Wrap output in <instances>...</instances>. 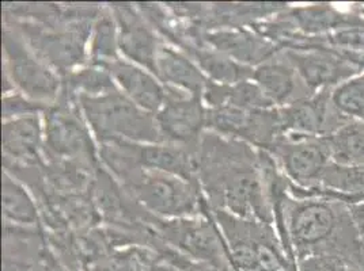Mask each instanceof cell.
Segmentation results:
<instances>
[{"label": "cell", "instance_id": "1", "mask_svg": "<svg viewBox=\"0 0 364 271\" xmlns=\"http://www.w3.org/2000/svg\"><path fill=\"white\" fill-rule=\"evenodd\" d=\"M198 181L213 211L272 226L259 152L252 145L205 131L198 145Z\"/></svg>", "mask_w": 364, "mask_h": 271}, {"label": "cell", "instance_id": "2", "mask_svg": "<svg viewBox=\"0 0 364 271\" xmlns=\"http://www.w3.org/2000/svg\"><path fill=\"white\" fill-rule=\"evenodd\" d=\"M101 165L146 211L161 219L200 217L210 211L200 183L139 166L114 144H100Z\"/></svg>", "mask_w": 364, "mask_h": 271}, {"label": "cell", "instance_id": "3", "mask_svg": "<svg viewBox=\"0 0 364 271\" xmlns=\"http://www.w3.org/2000/svg\"><path fill=\"white\" fill-rule=\"evenodd\" d=\"M283 213L289 244L298 260L321 254L346 260L349 253L364 255L348 205L323 197H284Z\"/></svg>", "mask_w": 364, "mask_h": 271}, {"label": "cell", "instance_id": "4", "mask_svg": "<svg viewBox=\"0 0 364 271\" xmlns=\"http://www.w3.org/2000/svg\"><path fill=\"white\" fill-rule=\"evenodd\" d=\"M76 98L98 145L120 140L140 144L165 143L155 114L139 107L122 91Z\"/></svg>", "mask_w": 364, "mask_h": 271}, {"label": "cell", "instance_id": "5", "mask_svg": "<svg viewBox=\"0 0 364 271\" xmlns=\"http://www.w3.org/2000/svg\"><path fill=\"white\" fill-rule=\"evenodd\" d=\"M44 151L48 163H71L91 172L102 166L77 98L64 87L44 113Z\"/></svg>", "mask_w": 364, "mask_h": 271}, {"label": "cell", "instance_id": "6", "mask_svg": "<svg viewBox=\"0 0 364 271\" xmlns=\"http://www.w3.org/2000/svg\"><path fill=\"white\" fill-rule=\"evenodd\" d=\"M211 213L228 243L235 270L296 271L271 224L245 220L225 211L211 209Z\"/></svg>", "mask_w": 364, "mask_h": 271}, {"label": "cell", "instance_id": "7", "mask_svg": "<svg viewBox=\"0 0 364 271\" xmlns=\"http://www.w3.org/2000/svg\"><path fill=\"white\" fill-rule=\"evenodd\" d=\"M63 90L61 76L41 60L21 34L3 26V94L21 92L31 101L52 105Z\"/></svg>", "mask_w": 364, "mask_h": 271}, {"label": "cell", "instance_id": "8", "mask_svg": "<svg viewBox=\"0 0 364 271\" xmlns=\"http://www.w3.org/2000/svg\"><path fill=\"white\" fill-rule=\"evenodd\" d=\"M95 21L87 19L60 26L13 19H3V23L13 26L31 50L64 77L89 59L86 46L90 43Z\"/></svg>", "mask_w": 364, "mask_h": 271}, {"label": "cell", "instance_id": "9", "mask_svg": "<svg viewBox=\"0 0 364 271\" xmlns=\"http://www.w3.org/2000/svg\"><path fill=\"white\" fill-rule=\"evenodd\" d=\"M154 231L171 248L182 255L222 271H237L220 228L211 209L200 217L161 219L156 217Z\"/></svg>", "mask_w": 364, "mask_h": 271}, {"label": "cell", "instance_id": "10", "mask_svg": "<svg viewBox=\"0 0 364 271\" xmlns=\"http://www.w3.org/2000/svg\"><path fill=\"white\" fill-rule=\"evenodd\" d=\"M265 152L279 163L291 184L304 190L317 189L325 170L332 163L328 137L282 136Z\"/></svg>", "mask_w": 364, "mask_h": 271}, {"label": "cell", "instance_id": "11", "mask_svg": "<svg viewBox=\"0 0 364 271\" xmlns=\"http://www.w3.org/2000/svg\"><path fill=\"white\" fill-rule=\"evenodd\" d=\"M166 92L165 105L155 114L165 143L198 148L207 131V107L203 98L171 86H166Z\"/></svg>", "mask_w": 364, "mask_h": 271}, {"label": "cell", "instance_id": "12", "mask_svg": "<svg viewBox=\"0 0 364 271\" xmlns=\"http://www.w3.org/2000/svg\"><path fill=\"white\" fill-rule=\"evenodd\" d=\"M283 52L311 94L334 90L349 79L363 74L353 57H347L328 48L316 46L296 50L286 49Z\"/></svg>", "mask_w": 364, "mask_h": 271}, {"label": "cell", "instance_id": "13", "mask_svg": "<svg viewBox=\"0 0 364 271\" xmlns=\"http://www.w3.org/2000/svg\"><path fill=\"white\" fill-rule=\"evenodd\" d=\"M109 7L117 23L119 48L125 60L135 62L155 75L156 55L164 43L162 38L139 11L137 6L112 3Z\"/></svg>", "mask_w": 364, "mask_h": 271}, {"label": "cell", "instance_id": "14", "mask_svg": "<svg viewBox=\"0 0 364 271\" xmlns=\"http://www.w3.org/2000/svg\"><path fill=\"white\" fill-rule=\"evenodd\" d=\"M110 143L139 166L162 171L192 183H200L198 148H191L173 143L140 144L124 140Z\"/></svg>", "mask_w": 364, "mask_h": 271}, {"label": "cell", "instance_id": "15", "mask_svg": "<svg viewBox=\"0 0 364 271\" xmlns=\"http://www.w3.org/2000/svg\"><path fill=\"white\" fill-rule=\"evenodd\" d=\"M1 147L3 167L46 166L44 125L40 116L4 121Z\"/></svg>", "mask_w": 364, "mask_h": 271}, {"label": "cell", "instance_id": "16", "mask_svg": "<svg viewBox=\"0 0 364 271\" xmlns=\"http://www.w3.org/2000/svg\"><path fill=\"white\" fill-rule=\"evenodd\" d=\"M252 80L274 107H286L314 95L307 90L283 50L256 67Z\"/></svg>", "mask_w": 364, "mask_h": 271}, {"label": "cell", "instance_id": "17", "mask_svg": "<svg viewBox=\"0 0 364 271\" xmlns=\"http://www.w3.org/2000/svg\"><path fill=\"white\" fill-rule=\"evenodd\" d=\"M113 77L119 90L146 111L156 114L166 102V86L143 67L119 59L104 67Z\"/></svg>", "mask_w": 364, "mask_h": 271}, {"label": "cell", "instance_id": "18", "mask_svg": "<svg viewBox=\"0 0 364 271\" xmlns=\"http://www.w3.org/2000/svg\"><path fill=\"white\" fill-rule=\"evenodd\" d=\"M204 41L230 59L252 68L272 59L283 50L247 28L208 31L204 35Z\"/></svg>", "mask_w": 364, "mask_h": 271}, {"label": "cell", "instance_id": "19", "mask_svg": "<svg viewBox=\"0 0 364 271\" xmlns=\"http://www.w3.org/2000/svg\"><path fill=\"white\" fill-rule=\"evenodd\" d=\"M155 76L166 86H171L203 98L208 77L183 52L162 43L156 55Z\"/></svg>", "mask_w": 364, "mask_h": 271}, {"label": "cell", "instance_id": "20", "mask_svg": "<svg viewBox=\"0 0 364 271\" xmlns=\"http://www.w3.org/2000/svg\"><path fill=\"white\" fill-rule=\"evenodd\" d=\"M287 16L292 21L298 34L304 37H321L347 26L363 25L355 10L352 13H343L332 4L289 7Z\"/></svg>", "mask_w": 364, "mask_h": 271}, {"label": "cell", "instance_id": "21", "mask_svg": "<svg viewBox=\"0 0 364 271\" xmlns=\"http://www.w3.org/2000/svg\"><path fill=\"white\" fill-rule=\"evenodd\" d=\"M3 221L6 226L46 231L38 204L26 186L7 171H3Z\"/></svg>", "mask_w": 364, "mask_h": 271}, {"label": "cell", "instance_id": "22", "mask_svg": "<svg viewBox=\"0 0 364 271\" xmlns=\"http://www.w3.org/2000/svg\"><path fill=\"white\" fill-rule=\"evenodd\" d=\"M181 52L198 64L204 75L216 83L234 86L253 79L255 68L230 59L225 53L216 50L207 43L188 46Z\"/></svg>", "mask_w": 364, "mask_h": 271}, {"label": "cell", "instance_id": "23", "mask_svg": "<svg viewBox=\"0 0 364 271\" xmlns=\"http://www.w3.org/2000/svg\"><path fill=\"white\" fill-rule=\"evenodd\" d=\"M159 263L161 256L151 248L128 245L98 258L87 271H155Z\"/></svg>", "mask_w": 364, "mask_h": 271}, {"label": "cell", "instance_id": "24", "mask_svg": "<svg viewBox=\"0 0 364 271\" xmlns=\"http://www.w3.org/2000/svg\"><path fill=\"white\" fill-rule=\"evenodd\" d=\"M89 44V60L92 65L104 68L107 64L120 59L117 23L109 6L104 7L97 18Z\"/></svg>", "mask_w": 364, "mask_h": 271}, {"label": "cell", "instance_id": "25", "mask_svg": "<svg viewBox=\"0 0 364 271\" xmlns=\"http://www.w3.org/2000/svg\"><path fill=\"white\" fill-rule=\"evenodd\" d=\"M326 137L333 163L364 167V121H349L333 135Z\"/></svg>", "mask_w": 364, "mask_h": 271}, {"label": "cell", "instance_id": "26", "mask_svg": "<svg viewBox=\"0 0 364 271\" xmlns=\"http://www.w3.org/2000/svg\"><path fill=\"white\" fill-rule=\"evenodd\" d=\"M61 79L63 87L75 96H101L119 90L109 71L92 64L77 68Z\"/></svg>", "mask_w": 364, "mask_h": 271}, {"label": "cell", "instance_id": "27", "mask_svg": "<svg viewBox=\"0 0 364 271\" xmlns=\"http://www.w3.org/2000/svg\"><path fill=\"white\" fill-rule=\"evenodd\" d=\"M228 105L249 111L274 107L253 80H245L231 86Z\"/></svg>", "mask_w": 364, "mask_h": 271}, {"label": "cell", "instance_id": "28", "mask_svg": "<svg viewBox=\"0 0 364 271\" xmlns=\"http://www.w3.org/2000/svg\"><path fill=\"white\" fill-rule=\"evenodd\" d=\"M50 105L31 101L21 92H11L3 96V120L10 121L28 116L44 114Z\"/></svg>", "mask_w": 364, "mask_h": 271}, {"label": "cell", "instance_id": "29", "mask_svg": "<svg viewBox=\"0 0 364 271\" xmlns=\"http://www.w3.org/2000/svg\"><path fill=\"white\" fill-rule=\"evenodd\" d=\"M154 251L158 253V255L162 258V260L166 262L167 265H170L176 271H222L216 267H213V266L198 263V262H195V260L182 255L181 253L171 248L164 240H161L156 244Z\"/></svg>", "mask_w": 364, "mask_h": 271}, {"label": "cell", "instance_id": "30", "mask_svg": "<svg viewBox=\"0 0 364 271\" xmlns=\"http://www.w3.org/2000/svg\"><path fill=\"white\" fill-rule=\"evenodd\" d=\"M299 271H349L348 260L332 254L307 256L299 260Z\"/></svg>", "mask_w": 364, "mask_h": 271}, {"label": "cell", "instance_id": "31", "mask_svg": "<svg viewBox=\"0 0 364 271\" xmlns=\"http://www.w3.org/2000/svg\"><path fill=\"white\" fill-rule=\"evenodd\" d=\"M348 209L364 254V201L348 205Z\"/></svg>", "mask_w": 364, "mask_h": 271}, {"label": "cell", "instance_id": "32", "mask_svg": "<svg viewBox=\"0 0 364 271\" xmlns=\"http://www.w3.org/2000/svg\"><path fill=\"white\" fill-rule=\"evenodd\" d=\"M355 60H356V62L360 65V68L363 70L364 72V57H355Z\"/></svg>", "mask_w": 364, "mask_h": 271}, {"label": "cell", "instance_id": "33", "mask_svg": "<svg viewBox=\"0 0 364 271\" xmlns=\"http://www.w3.org/2000/svg\"><path fill=\"white\" fill-rule=\"evenodd\" d=\"M237 271H238V270H237Z\"/></svg>", "mask_w": 364, "mask_h": 271}]
</instances>
